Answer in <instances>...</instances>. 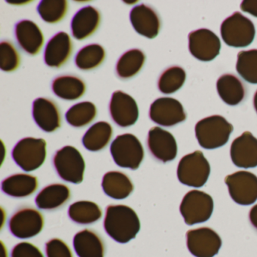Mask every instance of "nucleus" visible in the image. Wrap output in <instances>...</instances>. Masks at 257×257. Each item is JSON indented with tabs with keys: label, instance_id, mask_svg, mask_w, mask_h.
Listing matches in <instances>:
<instances>
[{
	"label": "nucleus",
	"instance_id": "obj_1",
	"mask_svg": "<svg viewBox=\"0 0 257 257\" xmlns=\"http://www.w3.org/2000/svg\"><path fill=\"white\" fill-rule=\"evenodd\" d=\"M103 227L114 240L125 243L135 238L141 229V222L132 207L111 204L106 207Z\"/></svg>",
	"mask_w": 257,
	"mask_h": 257
},
{
	"label": "nucleus",
	"instance_id": "obj_2",
	"mask_svg": "<svg viewBox=\"0 0 257 257\" xmlns=\"http://www.w3.org/2000/svg\"><path fill=\"white\" fill-rule=\"evenodd\" d=\"M198 144L205 150H214L223 147L233 132L232 124L224 117L211 115L200 120L195 127Z\"/></svg>",
	"mask_w": 257,
	"mask_h": 257
},
{
	"label": "nucleus",
	"instance_id": "obj_3",
	"mask_svg": "<svg viewBox=\"0 0 257 257\" xmlns=\"http://www.w3.org/2000/svg\"><path fill=\"white\" fill-rule=\"evenodd\" d=\"M220 34L227 46L234 48L247 47L255 37V26L250 19L235 12L223 21L220 27Z\"/></svg>",
	"mask_w": 257,
	"mask_h": 257
},
{
	"label": "nucleus",
	"instance_id": "obj_4",
	"mask_svg": "<svg viewBox=\"0 0 257 257\" xmlns=\"http://www.w3.org/2000/svg\"><path fill=\"white\" fill-rule=\"evenodd\" d=\"M210 174V164L199 150L183 156L177 167L179 181L190 187H202L207 183Z\"/></svg>",
	"mask_w": 257,
	"mask_h": 257
},
{
	"label": "nucleus",
	"instance_id": "obj_5",
	"mask_svg": "<svg viewBox=\"0 0 257 257\" xmlns=\"http://www.w3.org/2000/svg\"><path fill=\"white\" fill-rule=\"evenodd\" d=\"M110 153L118 166L133 171L139 168L144 159L142 144L132 134L117 136L111 144Z\"/></svg>",
	"mask_w": 257,
	"mask_h": 257
},
{
	"label": "nucleus",
	"instance_id": "obj_6",
	"mask_svg": "<svg viewBox=\"0 0 257 257\" xmlns=\"http://www.w3.org/2000/svg\"><path fill=\"white\" fill-rule=\"evenodd\" d=\"M12 157L18 166L26 172L36 171L46 159V142L41 138H26L17 143Z\"/></svg>",
	"mask_w": 257,
	"mask_h": 257
},
{
	"label": "nucleus",
	"instance_id": "obj_7",
	"mask_svg": "<svg viewBox=\"0 0 257 257\" xmlns=\"http://www.w3.org/2000/svg\"><path fill=\"white\" fill-rule=\"evenodd\" d=\"M53 165L60 178L68 183H82L85 170V162L80 152L67 146L58 150L53 159Z\"/></svg>",
	"mask_w": 257,
	"mask_h": 257
},
{
	"label": "nucleus",
	"instance_id": "obj_8",
	"mask_svg": "<svg viewBox=\"0 0 257 257\" xmlns=\"http://www.w3.org/2000/svg\"><path fill=\"white\" fill-rule=\"evenodd\" d=\"M213 200L208 194L192 190L183 197L180 210L186 224L193 225L210 219L213 211Z\"/></svg>",
	"mask_w": 257,
	"mask_h": 257
},
{
	"label": "nucleus",
	"instance_id": "obj_9",
	"mask_svg": "<svg viewBox=\"0 0 257 257\" xmlns=\"http://www.w3.org/2000/svg\"><path fill=\"white\" fill-rule=\"evenodd\" d=\"M44 227V217L37 209L23 207L16 210L9 220L10 232L20 239H28L40 234Z\"/></svg>",
	"mask_w": 257,
	"mask_h": 257
},
{
	"label": "nucleus",
	"instance_id": "obj_10",
	"mask_svg": "<svg viewBox=\"0 0 257 257\" xmlns=\"http://www.w3.org/2000/svg\"><path fill=\"white\" fill-rule=\"evenodd\" d=\"M225 184L233 201L248 206L257 200V177L249 171H240L227 176Z\"/></svg>",
	"mask_w": 257,
	"mask_h": 257
},
{
	"label": "nucleus",
	"instance_id": "obj_11",
	"mask_svg": "<svg viewBox=\"0 0 257 257\" xmlns=\"http://www.w3.org/2000/svg\"><path fill=\"white\" fill-rule=\"evenodd\" d=\"M186 245L194 256L213 257L219 252L222 240L214 230L202 227L186 232Z\"/></svg>",
	"mask_w": 257,
	"mask_h": 257
},
{
	"label": "nucleus",
	"instance_id": "obj_12",
	"mask_svg": "<svg viewBox=\"0 0 257 257\" xmlns=\"http://www.w3.org/2000/svg\"><path fill=\"white\" fill-rule=\"evenodd\" d=\"M191 55L204 62L213 61L219 55L221 42L219 37L206 28L192 31L188 36Z\"/></svg>",
	"mask_w": 257,
	"mask_h": 257
},
{
	"label": "nucleus",
	"instance_id": "obj_13",
	"mask_svg": "<svg viewBox=\"0 0 257 257\" xmlns=\"http://www.w3.org/2000/svg\"><path fill=\"white\" fill-rule=\"evenodd\" d=\"M150 118L159 125L173 127L184 121L186 114L179 100L172 97H160L150 106Z\"/></svg>",
	"mask_w": 257,
	"mask_h": 257
},
{
	"label": "nucleus",
	"instance_id": "obj_14",
	"mask_svg": "<svg viewBox=\"0 0 257 257\" xmlns=\"http://www.w3.org/2000/svg\"><path fill=\"white\" fill-rule=\"evenodd\" d=\"M109 113L112 121L121 127L133 125L139 118V109L135 99L121 91L112 94Z\"/></svg>",
	"mask_w": 257,
	"mask_h": 257
},
{
	"label": "nucleus",
	"instance_id": "obj_15",
	"mask_svg": "<svg viewBox=\"0 0 257 257\" xmlns=\"http://www.w3.org/2000/svg\"><path fill=\"white\" fill-rule=\"evenodd\" d=\"M147 147L150 154L159 162L166 163L175 159L177 144L172 134L159 127L150 129L147 137Z\"/></svg>",
	"mask_w": 257,
	"mask_h": 257
},
{
	"label": "nucleus",
	"instance_id": "obj_16",
	"mask_svg": "<svg viewBox=\"0 0 257 257\" xmlns=\"http://www.w3.org/2000/svg\"><path fill=\"white\" fill-rule=\"evenodd\" d=\"M230 156L235 166L241 168L257 167V139L249 132H245L233 141Z\"/></svg>",
	"mask_w": 257,
	"mask_h": 257
},
{
	"label": "nucleus",
	"instance_id": "obj_17",
	"mask_svg": "<svg viewBox=\"0 0 257 257\" xmlns=\"http://www.w3.org/2000/svg\"><path fill=\"white\" fill-rule=\"evenodd\" d=\"M130 20L135 31L147 38H156L160 31L159 15L151 7L146 4H141L132 9Z\"/></svg>",
	"mask_w": 257,
	"mask_h": 257
},
{
	"label": "nucleus",
	"instance_id": "obj_18",
	"mask_svg": "<svg viewBox=\"0 0 257 257\" xmlns=\"http://www.w3.org/2000/svg\"><path fill=\"white\" fill-rule=\"evenodd\" d=\"M33 117L40 128L47 133L58 130L61 126V115L58 105L47 98L36 99L33 103Z\"/></svg>",
	"mask_w": 257,
	"mask_h": 257
},
{
	"label": "nucleus",
	"instance_id": "obj_19",
	"mask_svg": "<svg viewBox=\"0 0 257 257\" xmlns=\"http://www.w3.org/2000/svg\"><path fill=\"white\" fill-rule=\"evenodd\" d=\"M73 50V43L70 36L65 32L58 33L46 45L45 63L49 67L60 68L70 59Z\"/></svg>",
	"mask_w": 257,
	"mask_h": 257
},
{
	"label": "nucleus",
	"instance_id": "obj_20",
	"mask_svg": "<svg viewBox=\"0 0 257 257\" xmlns=\"http://www.w3.org/2000/svg\"><path fill=\"white\" fill-rule=\"evenodd\" d=\"M15 34L21 49L29 55H37L44 44L43 32L32 21L18 22L15 28Z\"/></svg>",
	"mask_w": 257,
	"mask_h": 257
},
{
	"label": "nucleus",
	"instance_id": "obj_21",
	"mask_svg": "<svg viewBox=\"0 0 257 257\" xmlns=\"http://www.w3.org/2000/svg\"><path fill=\"white\" fill-rule=\"evenodd\" d=\"M100 20V12L94 7L88 6L81 9L72 19V35L79 41L88 38L98 29Z\"/></svg>",
	"mask_w": 257,
	"mask_h": 257
},
{
	"label": "nucleus",
	"instance_id": "obj_22",
	"mask_svg": "<svg viewBox=\"0 0 257 257\" xmlns=\"http://www.w3.org/2000/svg\"><path fill=\"white\" fill-rule=\"evenodd\" d=\"M73 247L79 257H104V242L93 230L78 232L73 238Z\"/></svg>",
	"mask_w": 257,
	"mask_h": 257
},
{
	"label": "nucleus",
	"instance_id": "obj_23",
	"mask_svg": "<svg viewBox=\"0 0 257 257\" xmlns=\"http://www.w3.org/2000/svg\"><path fill=\"white\" fill-rule=\"evenodd\" d=\"M71 197L68 186L61 183H54L43 188L36 197L38 208L53 210L64 206Z\"/></svg>",
	"mask_w": 257,
	"mask_h": 257
},
{
	"label": "nucleus",
	"instance_id": "obj_24",
	"mask_svg": "<svg viewBox=\"0 0 257 257\" xmlns=\"http://www.w3.org/2000/svg\"><path fill=\"white\" fill-rule=\"evenodd\" d=\"M38 179L27 174H16L2 182V191L13 198H25L33 195L38 189Z\"/></svg>",
	"mask_w": 257,
	"mask_h": 257
},
{
	"label": "nucleus",
	"instance_id": "obj_25",
	"mask_svg": "<svg viewBox=\"0 0 257 257\" xmlns=\"http://www.w3.org/2000/svg\"><path fill=\"white\" fill-rule=\"evenodd\" d=\"M216 89L222 101L229 106L241 103L246 95L243 82L233 74H224L216 82Z\"/></svg>",
	"mask_w": 257,
	"mask_h": 257
},
{
	"label": "nucleus",
	"instance_id": "obj_26",
	"mask_svg": "<svg viewBox=\"0 0 257 257\" xmlns=\"http://www.w3.org/2000/svg\"><path fill=\"white\" fill-rule=\"evenodd\" d=\"M102 188L107 196L116 200L127 198L134 191L131 179L120 171H109L105 174L102 180Z\"/></svg>",
	"mask_w": 257,
	"mask_h": 257
},
{
	"label": "nucleus",
	"instance_id": "obj_27",
	"mask_svg": "<svg viewBox=\"0 0 257 257\" xmlns=\"http://www.w3.org/2000/svg\"><path fill=\"white\" fill-rule=\"evenodd\" d=\"M54 94L65 100H76L82 97L85 93V82L73 76H58L52 82Z\"/></svg>",
	"mask_w": 257,
	"mask_h": 257
},
{
	"label": "nucleus",
	"instance_id": "obj_28",
	"mask_svg": "<svg viewBox=\"0 0 257 257\" xmlns=\"http://www.w3.org/2000/svg\"><path fill=\"white\" fill-rule=\"evenodd\" d=\"M112 136L111 124L106 121H98L87 131L82 138V144L89 151H100L109 144Z\"/></svg>",
	"mask_w": 257,
	"mask_h": 257
},
{
	"label": "nucleus",
	"instance_id": "obj_29",
	"mask_svg": "<svg viewBox=\"0 0 257 257\" xmlns=\"http://www.w3.org/2000/svg\"><path fill=\"white\" fill-rule=\"evenodd\" d=\"M146 56L140 49L124 52L117 61L115 72L120 79H127L136 76L145 64Z\"/></svg>",
	"mask_w": 257,
	"mask_h": 257
},
{
	"label": "nucleus",
	"instance_id": "obj_30",
	"mask_svg": "<svg viewBox=\"0 0 257 257\" xmlns=\"http://www.w3.org/2000/svg\"><path fill=\"white\" fill-rule=\"evenodd\" d=\"M68 216L73 222L80 225H90L102 217V210L96 203L79 201L69 207Z\"/></svg>",
	"mask_w": 257,
	"mask_h": 257
},
{
	"label": "nucleus",
	"instance_id": "obj_31",
	"mask_svg": "<svg viewBox=\"0 0 257 257\" xmlns=\"http://www.w3.org/2000/svg\"><path fill=\"white\" fill-rule=\"evenodd\" d=\"M106 52L103 46L91 44L81 49L76 54L75 64L81 70H92L104 61Z\"/></svg>",
	"mask_w": 257,
	"mask_h": 257
},
{
	"label": "nucleus",
	"instance_id": "obj_32",
	"mask_svg": "<svg viewBox=\"0 0 257 257\" xmlns=\"http://www.w3.org/2000/svg\"><path fill=\"white\" fill-rule=\"evenodd\" d=\"M97 116V108L91 102L76 103L66 112L65 118L69 124L74 127H82L94 121Z\"/></svg>",
	"mask_w": 257,
	"mask_h": 257
},
{
	"label": "nucleus",
	"instance_id": "obj_33",
	"mask_svg": "<svg viewBox=\"0 0 257 257\" xmlns=\"http://www.w3.org/2000/svg\"><path fill=\"white\" fill-rule=\"evenodd\" d=\"M186 78V71L182 67L173 66L162 73L158 82V88L162 94H174L183 87Z\"/></svg>",
	"mask_w": 257,
	"mask_h": 257
},
{
	"label": "nucleus",
	"instance_id": "obj_34",
	"mask_svg": "<svg viewBox=\"0 0 257 257\" xmlns=\"http://www.w3.org/2000/svg\"><path fill=\"white\" fill-rule=\"evenodd\" d=\"M236 70L246 82L257 84V49L239 52Z\"/></svg>",
	"mask_w": 257,
	"mask_h": 257
},
{
	"label": "nucleus",
	"instance_id": "obj_35",
	"mask_svg": "<svg viewBox=\"0 0 257 257\" xmlns=\"http://www.w3.org/2000/svg\"><path fill=\"white\" fill-rule=\"evenodd\" d=\"M68 10L66 0H43L37 7V12L46 23L56 24L65 17Z\"/></svg>",
	"mask_w": 257,
	"mask_h": 257
},
{
	"label": "nucleus",
	"instance_id": "obj_36",
	"mask_svg": "<svg viewBox=\"0 0 257 257\" xmlns=\"http://www.w3.org/2000/svg\"><path fill=\"white\" fill-rule=\"evenodd\" d=\"M0 68L3 71L13 72L19 68L20 55L11 42L0 43Z\"/></svg>",
	"mask_w": 257,
	"mask_h": 257
},
{
	"label": "nucleus",
	"instance_id": "obj_37",
	"mask_svg": "<svg viewBox=\"0 0 257 257\" xmlns=\"http://www.w3.org/2000/svg\"><path fill=\"white\" fill-rule=\"evenodd\" d=\"M47 257H73L68 245L59 238H54L46 243Z\"/></svg>",
	"mask_w": 257,
	"mask_h": 257
},
{
	"label": "nucleus",
	"instance_id": "obj_38",
	"mask_svg": "<svg viewBox=\"0 0 257 257\" xmlns=\"http://www.w3.org/2000/svg\"><path fill=\"white\" fill-rule=\"evenodd\" d=\"M11 257H44L43 252L33 243L21 242L13 247Z\"/></svg>",
	"mask_w": 257,
	"mask_h": 257
},
{
	"label": "nucleus",
	"instance_id": "obj_39",
	"mask_svg": "<svg viewBox=\"0 0 257 257\" xmlns=\"http://www.w3.org/2000/svg\"><path fill=\"white\" fill-rule=\"evenodd\" d=\"M240 10L257 18V0H244L240 4Z\"/></svg>",
	"mask_w": 257,
	"mask_h": 257
},
{
	"label": "nucleus",
	"instance_id": "obj_40",
	"mask_svg": "<svg viewBox=\"0 0 257 257\" xmlns=\"http://www.w3.org/2000/svg\"><path fill=\"white\" fill-rule=\"evenodd\" d=\"M249 219L251 225L257 230V204L254 205L249 210Z\"/></svg>",
	"mask_w": 257,
	"mask_h": 257
},
{
	"label": "nucleus",
	"instance_id": "obj_41",
	"mask_svg": "<svg viewBox=\"0 0 257 257\" xmlns=\"http://www.w3.org/2000/svg\"><path fill=\"white\" fill-rule=\"evenodd\" d=\"M253 106L257 113V91H255V94L253 96Z\"/></svg>",
	"mask_w": 257,
	"mask_h": 257
}]
</instances>
